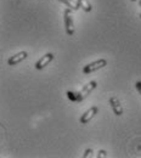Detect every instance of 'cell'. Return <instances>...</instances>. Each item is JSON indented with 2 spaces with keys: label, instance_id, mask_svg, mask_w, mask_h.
<instances>
[{
  "label": "cell",
  "instance_id": "1",
  "mask_svg": "<svg viewBox=\"0 0 141 158\" xmlns=\"http://www.w3.org/2000/svg\"><path fill=\"white\" fill-rule=\"evenodd\" d=\"M64 16V26H66V32L68 35H73L74 34V23H73V17L71 14V9H66L63 12Z\"/></svg>",
  "mask_w": 141,
  "mask_h": 158
},
{
  "label": "cell",
  "instance_id": "2",
  "mask_svg": "<svg viewBox=\"0 0 141 158\" xmlns=\"http://www.w3.org/2000/svg\"><path fill=\"white\" fill-rule=\"evenodd\" d=\"M96 81H90V83H88L83 89H81V91L77 94V102H81V101H83V100L85 99L95 88H96Z\"/></svg>",
  "mask_w": 141,
  "mask_h": 158
},
{
  "label": "cell",
  "instance_id": "3",
  "mask_svg": "<svg viewBox=\"0 0 141 158\" xmlns=\"http://www.w3.org/2000/svg\"><path fill=\"white\" fill-rule=\"evenodd\" d=\"M106 64H107V61H106V60H99V61H95V62H93V63L86 64V66L83 68V72H84L85 74H89V73H93V72L100 69L102 67H105Z\"/></svg>",
  "mask_w": 141,
  "mask_h": 158
},
{
  "label": "cell",
  "instance_id": "4",
  "mask_svg": "<svg viewBox=\"0 0 141 158\" xmlns=\"http://www.w3.org/2000/svg\"><path fill=\"white\" fill-rule=\"evenodd\" d=\"M110 105L113 108V112H114L116 116H122L123 114V107H122L121 102H119V100L117 99V98H114V96L111 98L110 99Z\"/></svg>",
  "mask_w": 141,
  "mask_h": 158
},
{
  "label": "cell",
  "instance_id": "5",
  "mask_svg": "<svg viewBox=\"0 0 141 158\" xmlns=\"http://www.w3.org/2000/svg\"><path fill=\"white\" fill-rule=\"evenodd\" d=\"M97 107H91V108H89L84 114H81V124H86L90 119L93 118L96 113H97Z\"/></svg>",
  "mask_w": 141,
  "mask_h": 158
},
{
  "label": "cell",
  "instance_id": "6",
  "mask_svg": "<svg viewBox=\"0 0 141 158\" xmlns=\"http://www.w3.org/2000/svg\"><path fill=\"white\" fill-rule=\"evenodd\" d=\"M54 60V55L52 54H46L45 56H43L37 63H35V68L37 69H43L45 66H48L51 61Z\"/></svg>",
  "mask_w": 141,
  "mask_h": 158
},
{
  "label": "cell",
  "instance_id": "7",
  "mask_svg": "<svg viewBox=\"0 0 141 158\" xmlns=\"http://www.w3.org/2000/svg\"><path fill=\"white\" fill-rule=\"evenodd\" d=\"M26 57H27V52H26V51H21V52H19V54H16L15 56L10 57L7 62H9V64H10V66H15V64L20 63L21 61H23Z\"/></svg>",
  "mask_w": 141,
  "mask_h": 158
},
{
  "label": "cell",
  "instance_id": "8",
  "mask_svg": "<svg viewBox=\"0 0 141 158\" xmlns=\"http://www.w3.org/2000/svg\"><path fill=\"white\" fill-rule=\"evenodd\" d=\"M77 2H78V6L81 7L84 11H86V12H90L91 10H93V7H91V4L88 1V0H77Z\"/></svg>",
  "mask_w": 141,
  "mask_h": 158
},
{
  "label": "cell",
  "instance_id": "9",
  "mask_svg": "<svg viewBox=\"0 0 141 158\" xmlns=\"http://www.w3.org/2000/svg\"><path fill=\"white\" fill-rule=\"evenodd\" d=\"M61 2H63L67 7H69L71 10H78L79 6H78V2H76L74 0H59Z\"/></svg>",
  "mask_w": 141,
  "mask_h": 158
},
{
  "label": "cell",
  "instance_id": "10",
  "mask_svg": "<svg viewBox=\"0 0 141 158\" xmlns=\"http://www.w3.org/2000/svg\"><path fill=\"white\" fill-rule=\"evenodd\" d=\"M67 95H68V98L72 100V101H77V94H74V93H72V91H68Z\"/></svg>",
  "mask_w": 141,
  "mask_h": 158
},
{
  "label": "cell",
  "instance_id": "11",
  "mask_svg": "<svg viewBox=\"0 0 141 158\" xmlns=\"http://www.w3.org/2000/svg\"><path fill=\"white\" fill-rule=\"evenodd\" d=\"M90 156H93V150H91V148H89V150H86V151H85V153H84V158H88V157H90Z\"/></svg>",
  "mask_w": 141,
  "mask_h": 158
},
{
  "label": "cell",
  "instance_id": "12",
  "mask_svg": "<svg viewBox=\"0 0 141 158\" xmlns=\"http://www.w3.org/2000/svg\"><path fill=\"white\" fill-rule=\"evenodd\" d=\"M106 158L107 157V155H106V152H105V151H99V155H97V158Z\"/></svg>",
  "mask_w": 141,
  "mask_h": 158
},
{
  "label": "cell",
  "instance_id": "13",
  "mask_svg": "<svg viewBox=\"0 0 141 158\" xmlns=\"http://www.w3.org/2000/svg\"><path fill=\"white\" fill-rule=\"evenodd\" d=\"M136 89L139 90V93H140V95H141V81H138V83H136Z\"/></svg>",
  "mask_w": 141,
  "mask_h": 158
},
{
  "label": "cell",
  "instance_id": "14",
  "mask_svg": "<svg viewBox=\"0 0 141 158\" xmlns=\"http://www.w3.org/2000/svg\"><path fill=\"white\" fill-rule=\"evenodd\" d=\"M139 5L141 6V0H139Z\"/></svg>",
  "mask_w": 141,
  "mask_h": 158
},
{
  "label": "cell",
  "instance_id": "15",
  "mask_svg": "<svg viewBox=\"0 0 141 158\" xmlns=\"http://www.w3.org/2000/svg\"><path fill=\"white\" fill-rule=\"evenodd\" d=\"M131 1H136V0H131Z\"/></svg>",
  "mask_w": 141,
  "mask_h": 158
},
{
  "label": "cell",
  "instance_id": "16",
  "mask_svg": "<svg viewBox=\"0 0 141 158\" xmlns=\"http://www.w3.org/2000/svg\"><path fill=\"white\" fill-rule=\"evenodd\" d=\"M140 19H141V14H140Z\"/></svg>",
  "mask_w": 141,
  "mask_h": 158
}]
</instances>
